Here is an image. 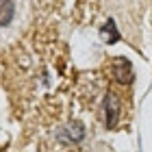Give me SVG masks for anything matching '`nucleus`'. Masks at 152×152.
Listing matches in <instances>:
<instances>
[{"instance_id": "f257e3e1", "label": "nucleus", "mask_w": 152, "mask_h": 152, "mask_svg": "<svg viewBox=\"0 0 152 152\" xmlns=\"http://www.w3.org/2000/svg\"><path fill=\"white\" fill-rule=\"evenodd\" d=\"M22 11H26V0H0V44L20 31Z\"/></svg>"}, {"instance_id": "f03ea898", "label": "nucleus", "mask_w": 152, "mask_h": 152, "mask_svg": "<svg viewBox=\"0 0 152 152\" xmlns=\"http://www.w3.org/2000/svg\"><path fill=\"white\" fill-rule=\"evenodd\" d=\"M111 74H113V78L117 83H122V85L133 83V65H130L126 59H122V57H115V61L111 63Z\"/></svg>"}, {"instance_id": "7ed1b4c3", "label": "nucleus", "mask_w": 152, "mask_h": 152, "mask_svg": "<svg viewBox=\"0 0 152 152\" xmlns=\"http://www.w3.org/2000/svg\"><path fill=\"white\" fill-rule=\"evenodd\" d=\"M120 98L113 94V91H109L107 94V100H104V113H107V126L109 128H113L115 124H117V117H120Z\"/></svg>"}, {"instance_id": "20e7f679", "label": "nucleus", "mask_w": 152, "mask_h": 152, "mask_svg": "<svg viewBox=\"0 0 152 152\" xmlns=\"http://www.w3.org/2000/svg\"><path fill=\"white\" fill-rule=\"evenodd\" d=\"M102 37L107 39V44H115V41H120V33L115 31L113 20H109V22H107V26L102 28Z\"/></svg>"}, {"instance_id": "39448f33", "label": "nucleus", "mask_w": 152, "mask_h": 152, "mask_svg": "<svg viewBox=\"0 0 152 152\" xmlns=\"http://www.w3.org/2000/svg\"><path fill=\"white\" fill-rule=\"evenodd\" d=\"M67 133H70V137L74 141H78V139H83V135H85V130H83V126L78 122H74V124H70V128H67Z\"/></svg>"}, {"instance_id": "423d86ee", "label": "nucleus", "mask_w": 152, "mask_h": 152, "mask_svg": "<svg viewBox=\"0 0 152 152\" xmlns=\"http://www.w3.org/2000/svg\"><path fill=\"white\" fill-rule=\"evenodd\" d=\"M94 152H109V150H104V148H96Z\"/></svg>"}]
</instances>
